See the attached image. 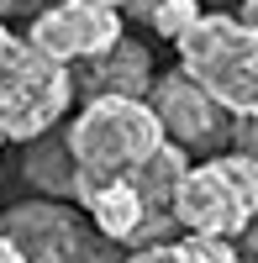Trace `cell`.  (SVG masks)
I'll return each instance as SVG.
<instances>
[{
    "label": "cell",
    "mask_w": 258,
    "mask_h": 263,
    "mask_svg": "<svg viewBox=\"0 0 258 263\" xmlns=\"http://www.w3.org/2000/svg\"><path fill=\"white\" fill-rule=\"evenodd\" d=\"M63 147L74 158V200H79V195L116 184L126 174H137L142 163H153L163 147V132L148 111V100L100 95V100H84V111L69 121Z\"/></svg>",
    "instance_id": "cell-1"
},
{
    "label": "cell",
    "mask_w": 258,
    "mask_h": 263,
    "mask_svg": "<svg viewBox=\"0 0 258 263\" xmlns=\"http://www.w3.org/2000/svg\"><path fill=\"white\" fill-rule=\"evenodd\" d=\"M179 74L211 95L232 121L258 116V37L227 11H200L174 37Z\"/></svg>",
    "instance_id": "cell-2"
},
{
    "label": "cell",
    "mask_w": 258,
    "mask_h": 263,
    "mask_svg": "<svg viewBox=\"0 0 258 263\" xmlns=\"http://www.w3.org/2000/svg\"><path fill=\"white\" fill-rule=\"evenodd\" d=\"M258 216V158L248 153H216L190 163L174 184V227L190 237L237 242Z\"/></svg>",
    "instance_id": "cell-3"
},
{
    "label": "cell",
    "mask_w": 258,
    "mask_h": 263,
    "mask_svg": "<svg viewBox=\"0 0 258 263\" xmlns=\"http://www.w3.org/2000/svg\"><path fill=\"white\" fill-rule=\"evenodd\" d=\"M74 105L63 63H48L21 32L0 21V142H37Z\"/></svg>",
    "instance_id": "cell-4"
},
{
    "label": "cell",
    "mask_w": 258,
    "mask_h": 263,
    "mask_svg": "<svg viewBox=\"0 0 258 263\" xmlns=\"http://www.w3.org/2000/svg\"><path fill=\"white\" fill-rule=\"evenodd\" d=\"M0 237L27 263H121L126 258L63 200H21L0 211Z\"/></svg>",
    "instance_id": "cell-5"
},
{
    "label": "cell",
    "mask_w": 258,
    "mask_h": 263,
    "mask_svg": "<svg viewBox=\"0 0 258 263\" xmlns=\"http://www.w3.org/2000/svg\"><path fill=\"white\" fill-rule=\"evenodd\" d=\"M126 37V21L111 6H95V0H53L48 11H37L27 21V42L63 69H79L100 53H111Z\"/></svg>",
    "instance_id": "cell-6"
},
{
    "label": "cell",
    "mask_w": 258,
    "mask_h": 263,
    "mask_svg": "<svg viewBox=\"0 0 258 263\" xmlns=\"http://www.w3.org/2000/svg\"><path fill=\"white\" fill-rule=\"evenodd\" d=\"M148 111H153L163 142H174L179 153H206V147H227L232 142V116L211 95H200L179 69L174 74H153Z\"/></svg>",
    "instance_id": "cell-7"
},
{
    "label": "cell",
    "mask_w": 258,
    "mask_h": 263,
    "mask_svg": "<svg viewBox=\"0 0 258 263\" xmlns=\"http://www.w3.org/2000/svg\"><path fill=\"white\" fill-rule=\"evenodd\" d=\"M69 84L74 95L84 100H100V95H121V100H148V84H153V53L142 42L121 37L111 53H100L90 63L69 69Z\"/></svg>",
    "instance_id": "cell-8"
},
{
    "label": "cell",
    "mask_w": 258,
    "mask_h": 263,
    "mask_svg": "<svg viewBox=\"0 0 258 263\" xmlns=\"http://www.w3.org/2000/svg\"><path fill=\"white\" fill-rule=\"evenodd\" d=\"M27 179L37 184V195H48V200H63L69 195L74 200V158L69 147H63V132H42L37 142H27Z\"/></svg>",
    "instance_id": "cell-9"
},
{
    "label": "cell",
    "mask_w": 258,
    "mask_h": 263,
    "mask_svg": "<svg viewBox=\"0 0 258 263\" xmlns=\"http://www.w3.org/2000/svg\"><path fill=\"white\" fill-rule=\"evenodd\" d=\"M121 263H237V248L216 242V237H163V242L132 248Z\"/></svg>",
    "instance_id": "cell-10"
},
{
    "label": "cell",
    "mask_w": 258,
    "mask_h": 263,
    "mask_svg": "<svg viewBox=\"0 0 258 263\" xmlns=\"http://www.w3.org/2000/svg\"><path fill=\"white\" fill-rule=\"evenodd\" d=\"M121 11L126 16H137L142 27H153L158 37H169L174 42L190 21L200 16V0H121Z\"/></svg>",
    "instance_id": "cell-11"
},
{
    "label": "cell",
    "mask_w": 258,
    "mask_h": 263,
    "mask_svg": "<svg viewBox=\"0 0 258 263\" xmlns=\"http://www.w3.org/2000/svg\"><path fill=\"white\" fill-rule=\"evenodd\" d=\"M53 6V0H0V21H6V27H11V21H32L37 11H48Z\"/></svg>",
    "instance_id": "cell-12"
},
{
    "label": "cell",
    "mask_w": 258,
    "mask_h": 263,
    "mask_svg": "<svg viewBox=\"0 0 258 263\" xmlns=\"http://www.w3.org/2000/svg\"><path fill=\"white\" fill-rule=\"evenodd\" d=\"M232 153H248V158H258V116H248V121H232Z\"/></svg>",
    "instance_id": "cell-13"
},
{
    "label": "cell",
    "mask_w": 258,
    "mask_h": 263,
    "mask_svg": "<svg viewBox=\"0 0 258 263\" xmlns=\"http://www.w3.org/2000/svg\"><path fill=\"white\" fill-rule=\"evenodd\" d=\"M237 263H258V216H253V227L243 232V248H237Z\"/></svg>",
    "instance_id": "cell-14"
},
{
    "label": "cell",
    "mask_w": 258,
    "mask_h": 263,
    "mask_svg": "<svg viewBox=\"0 0 258 263\" xmlns=\"http://www.w3.org/2000/svg\"><path fill=\"white\" fill-rule=\"evenodd\" d=\"M237 21H243V27L258 37V0H243V6H237Z\"/></svg>",
    "instance_id": "cell-15"
},
{
    "label": "cell",
    "mask_w": 258,
    "mask_h": 263,
    "mask_svg": "<svg viewBox=\"0 0 258 263\" xmlns=\"http://www.w3.org/2000/svg\"><path fill=\"white\" fill-rule=\"evenodd\" d=\"M0 263H27V258H21V253H16V248L6 242V237H0Z\"/></svg>",
    "instance_id": "cell-16"
},
{
    "label": "cell",
    "mask_w": 258,
    "mask_h": 263,
    "mask_svg": "<svg viewBox=\"0 0 258 263\" xmlns=\"http://www.w3.org/2000/svg\"><path fill=\"white\" fill-rule=\"evenodd\" d=\"M95 6H111V11H121V0H95Z\"/></svg>",
    "instance_id": "cell-17"
}]
</instances>
